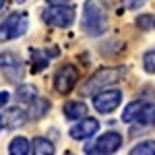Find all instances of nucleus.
<instances>
[{
    "instance_id": "nucleus-1",
    "label": "nucleus",
    "mask_w": 155,
    "mask_h": 155,
    "mask_svg": "<svg viewBox=\"0 0 155 155\" xmlns=\"http://www.w3.org/2000/svg\"><path fill=\"white\" fill-rule=\"evenodd\" d=\"M83 29L87 35L99 37L107 29V8L104 0H87L83 6Z\"/></svg>"
},
{
    "instance_id": "nucleus-2",
    "label": "nucleus",
    "mask_w": 155,
    "mask_h": 155,
    "mask_svg": "<svg viewBox=\"0 0 155 155\" xmlns=\"http://www.w3.org/2000/svg\"><path fill=\"white\" fill-rule=\"evenodd\" d=\"M41 19L52 27H71L74 23V8L68 4H48L41 11Z\"/></svg>"
},
{
    "instance_id": "nucleus-3",
    "label": "nucleus",
    "mask_w": 155,
    "mask_h": 155,
    "mask_svg": "<svg viewBox=\"0 0 155 155\" xmlns=\"http://www.w3.org/2000/svg\"><path fill=\"white\" fill-rule=\"evenodd\" d=\"M27 27H29V23H27V15L25 12H11L0 23V41L17 39V37L25 35Z\"/></svg>"
},
{
    "instance_id": "nucleus-4",
    "label": "nucleus",
    "mask_w": 155,
    "mask_h": 155,
    "mask_svg": "<svg viewBox=\"0 0 155 155\" xmlns=\"http://www.w3.org/2000/svg\"><path fill=\"white\" fill-rule=\"evenodd\" d=\"M120 77H122V68H101V71H97L95 74L85 83V87L81 89V93H83V95H91V93H95L97 89L116 83Z\"/></svg>"
},
{
    "instance_id": "nucleus-5",
    "label": "nucleus",
    "mask_w": 155,
    "mask_h": 155,
    "mask_svg": "<svg viewBox=\"0 0 155 155\" xmlns=\"http://www.w3.org/2000/svg\"><path fill=\"white\" fill-rule=\"evenodd\" d=\"M120 147H122V137L118 132H106V134L97 137L93 143L87 145L85 151L93 155H104V153H116Z\"/></svg>"
},
{
    "instance_id": "nucleus-6",
    "label": "nucleus",
    "mask_w": 155,
    "mask_h": 155,
    "mask_svg": "<svg viewBox=\"0 0 155 155\" xmlns=\"http://www.w3.org/2000/svg\"><path fill=\"white\" fill-rule=\"evenodd\" d=\"M120 101H122L120 89H104L101 93H97L93 97V107L99 114H110L120 106Z\"/></svg>"
},
{
    "instance_id": "nucleus-7",
    "label": "nucleus",
    "mask_w": 155,
    "mask_h": 155,
    "mask_svg": "<svg viewBox=\"0 0 155 155\" xmlns=\"http://www.w3.org/2000/svg\"><path fill=\"white\" fill-rule=\"evenodd\" d=\"M74 83H77V68H74L72 64H64V66L56 72V77H54V89H56L58 93H62V95L71 93Z\"/></svg>"
},
{
    "instance_id": "nucleus-8",
    "label": "nucleus",
    "mask_w": 155,
    "mask_h": 155,
    "mask_svg": "<svg viewBox=\"0 0 155 155\" xmlns=\"http://www.w3.org/2000/svg\"><path fill=\"white\" fill-rule=\"evenodd\" d=\"M97 130H99V120L87 118V120L77 122V124L72 126V128H71V137L74 139V141H85V139L93 137Z\"/></svg>"
},
{
    "instance_id": "nucleus-9",
    "label": "nucleus",
    "mask_w": 155,
    "mask_h": 155,
    "mask_svg": "<svg viewBox=\"0 0 155 155\" xmlns=\"http://www.w3.org/2000/svg\"><path fill=\"white\" fill-rule=\"evenodd\" d=\"M87 112H89V107L83 101H68V104H64V116L68 120H81L87 116Z\"/></svg>"
},
{
    "instance_id": "nucleus-10",
    "label": "nucleus",
    "mask_w": 155,
    "mask_h": 155,
    "mask_svg": "<svg viewBox=\"0 0 155 155\" xmlns=\"http://www.w3.org/2000/svg\"><path fill=\"white\" fill-rule=\"evenodd\" d=\"M29 149H31L35 155H52L54 151H56V149H54V143L48 141V139H44V137H37L35 141L31 143Z\"/></svg>"
},
{
    "instance_id": "nucleus-11",
    "label": "nucleus",
    "mask_w": 155,
    "mask_h": 155,
    "mask_svg": "<svg viewBox=\"0 0 155 155\" xmlns=\"http://www.w3.org/2000/svg\"><path fill=\"white\" fill-rule=\"evenodd\" d=\"M29 114H27V118H39V116H44L46 112H48V107H50V104H48V99H31L29 104Z\"/></svg>"
},
{
    "instance_id": "nucleus-12",
    "label": "nucleus",
    "mask_w": 155,
    "mask_h": 155,
    "mask_svg": "<svg viewBox=\"0 0 155 155\" xmlns=\"http://www.w3.org/2000/svg\"><path fill=\"white\" fill-rule=\"evenodd\" d=\"M134 122H139V124H155V104L145 101Z\"/></svg>"
},
{
    "instance_id": "nucleus-13",
    "label": "nucleus",
    "mask_w": 155,
    "mask_h": 155,
    "mask_svg": "<svg viewBox=\"0 0 155 155\" xmlns=\"http://www.w3.org/2000/svg\"><path fill=\"white\" fill-rule=\"evenodd\" d=\"M29 147H31V143L25 137H15L11 141V145H8V151L12 155H25V153H29Z\"/></svg>"
},
{
    "instance_id": "nucleus-14",
    "label": "nucleus",
    "mask_w": 155,
    "mask_h": 155,
    "mask_svg": "<svg viewBox=\"0 0 155 155\" xmlns=\"http://www.w3.org/2000/svg\"><path fill=\"white\" fill-rule=\"evenodd\" d=\"M25 120H27V114H25L23 110H19V107L8 110V116H6V124H8V128H17V126H21Z\"/></svg>"
},
{
    "instance_id": "nucleus-15",
    "label": "nucleus",
    "mask_w": 155,
    "mask_h": 155,
    "mask_svg": "<svg viewBox=\"0 0 155 155\" xmlns=\"http://www.w3.org/2000/svg\"><path fill=\"white\" fill-rule=\"evenodd\" d=\"M145 101H132V104H128V106L124 107V112H122V120L124 122H134L137 120V116H139V112H141V107H143Z\"/></svg>"
},
{
    "instance_id": "nucleus-16",
    "label": "nucleus",
    "mask_w": 155,
    "mask_h": 155,
    "mask_svg": "<svg viewBox=\"0 0 155 155\" xmlns=\"http://www.w3.org/2000/svg\"><path fill=\"white\" fill-rule=\"evenodd\" d=\"M17 97H19L21 104H29L31 99H35V97H37V91H35L33 85H21V87L17 89Z\"/></svg>"
},
{
    "instance_id": "nucleus-17",
    "label": "nucleus",
    "mask_w": 155,
    "mask_h": 155,
    "mask_svg": "<svg viewBox=\"0 0 155 155\" xmlns=\"http://www.w3.org/2000/svg\"><path fill=\"white\" fill-rule=\"evenodd\" d=\"M132 155H155V141H143L132 147Z\"/></svg>"
},
{
    "instance_id": "nucleus-18",
    "label": "nucleus",
    "mask_w": 155,
    "mask_h": 155,
    "mask_svg": "<svg viewBox=\"0 0 155 155\" xmlns=\"http://www.w3.org/2000/svg\"><path fill=\"white\" fill-rule=\"evenodd\" d=\"M31 62H33V71H44L46 66H48L50 60L41 54V52H37V50H33L31 52Z\"/></svg>"
},
{
    "instance_id": "nucleus-19",
    "label": "nucleus",
    "mask_w": 155,
    "mask_h": 155,
    "mask_svg": "<svg viewBox=\"0 0 155 155\" xmlns=\"http://www.w3.org/2000/svg\"><path fill=\"white\" fill-rule=\"evenodd\" d=\"M15 64H21V60L17 58V54H12V52H0V66L8 68V66H15Z\"/></svg>"
},
{
    "instance_id": "nucleus-20",
    "label": "nucleus",
    "mask_w": 155,
    "mask_h": 155,
    "mask_svg": "<svg viewBox=\"0 0 155 155\" xmlns=\"http://www.w3.org/2000/svg\"><path fill=\"white\" fill-rule=\"evenodd\" d=\"M143 68L149 72V74H155V50L147 52L143 56Z\"/></svg>"
},
{
    "instance_id": "nucleus-21",
    "label": "nucleus",
    "mask_w": 155,
    "mask_h": 155,
    "mask_svg": "<svg viewBox=\"0 0 155 155\" xmlns=\"http://www.w3.org/2000/svg\"><path fill=\"white\" fill-rule=\"evenodd\" d=\"M137 25H139L141 29H149L153 23H151V17H149V15H143V17H139V19H137Z\"/></svg>"
},
{
    "instance_id": "nucleus-22",
    "label": "nucleus",
    "mask_w": 155,
    "mask_h": 155,
    "mask_svg": "<svg viewBox=\"0 0 155 155\" xmlns=\"http://www.w3.org/2000/svg\"><path fill=\"white\" fill-rule=\"evenodd\" d=\"M11 101V95H8V91H0V107H4L6 104Z\"/></svg>"
},
{
    "instance_id": "nucleus-23",
    "label": "nucleus",
    "mask_w": 155,
    "mask_h": 155,
    "mask_svg": "<svg viewBox=\"0 0 155 155\" xmlns=\"http://www.w3.org/2000/svg\"><path fill=\"white\" fill-rule=\"evenodd\" d=\"M145 0H124V4L128 6V8H137L139 4H143Z\"/></svg>"
},
{
    "instance_id": "nucleus-24",
    "label": "nucleus",
    "mask_w": 155,
    "mask_h": 155,
    "mask_svg": "<svg viewBox=\"0 0 155 155\" xmlns=\"http://www.w3.org/2000/svg\"><path fill=\"white\" fill-rule=\"evenodd\" d=\"M48 4H68L71 0H46Z\"/></svg>"
},
{
    "instance_id": "nucleus-25",
    "label": "nucleus",
    "mask_w": 155,
    "mask_h": 155,
    "mask_svg": "<svg viewBox=\"0 0 155 155\" xmlns=\"http://www.w3.org/2000/svg\"><path fill=\"white\" fill-rule=\"evenodd\" d=\"M4 4H6V0H0V11L4 8Z\"/></svg>"
},
{
    "instance_id": "nucleus-26",
    "label": "nucleus",
    "mask_w": 155,
    "mask_h": 155,
    "mask_svg": "<svg viewBox=\"0 0 155 155\" xmlns=\"http://www.w3.org/2000/svg\"><path fill=\"white\" fill-rule=\"evenodd\" d=\"M2 126H4V118L0 116V130H2Z\"/></svg>"
},
{
    "instance_id": "nucleus-27",
    "label": "nucleus",
    "mask_w": 155,
    "mask_h": 155,
    "mask_svg": "<svg viewBox=\"0 0 155 155\" xmlns=\"http://www.w3.org/2000/svg\"><path fill=\"white\" fill-rule=\"evenodd\" d=\"M17 2H25V0H17Z\"/></svg>"
},
{
    "instance_id": "nucleus-28",
    "label": "nucleus",
    "mask_w": 155,
    "mask_h": 155,
    "mask_svg": "<svg viewBox=\"0 0 155 155\" xmlns=\"http://www.w3.org/2000/svg\"><path fill=\"white\" fill-rule=\"evenodd\" d=\"M153 27H155V19H153Z\"/></svg>"
}]
</instances>
